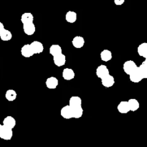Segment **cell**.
<instances>
[{
	"label": "cell",
	"mask_w": 147,
	"mask_h": 147,
	"mask_svg": "<svg viewBox=\"0 0 147 147\" xmlns=\"http://www.w3.org/2000/svg\"><path fill=\"white\" fill-rule=\"evenodd\" d=\"M102 86L105 88H111L115 84V78L113 76H111L110 74L101 79Z\"/></svg>",
	"instance_id": "8"
},
{
	"label": "cell",
	"mask_w": 147,
	"mask_h": 147,
	"mask_svg": "<svg viewBox=\"0 0 147 147\" xmlns=\"http://www.w3.org/2000/svg\"><path fill=\"white\" fill-rule=\"evenodd\" d=\"M125 1H126V0H113V1H114V4H116V5H118V6L122 5V4L125 2Z\"/></svg>",
	"instance_id": "24"
},
{
	"label": "cell",
	"mask_w": 147,
	"mask_h": 147,
	"mask_svg": "<svg viewBox=\"0 0 147 147\" xmlns=\"http://www.w3.org/2000/svg\"><path fill=\"white\" fill-rule=\"evenodd\" d=\"M63 53V50H62L61 47L59 45L54 44L52 45L50 47V54L53 57L55 56L59 55Z\"/></svg>",
	"instance_id": "17"
},
{
	"label": "cell",
	"mask_w": 147,
	"mask_h": 147,
	"mask_svg": "<svg viewBox=\"0 0 147 147\" xmlns=\"http://www.w3.org/2000/svg\"><path fill=\"white\" fill-rule=\"evenodd\" d=\"M96 74L98 78L102 79L104 77H106V76H107L108 75L110 74V72H109V70L107 67V66L105 65H99L96 68Z\"/></svg>",
	"instance_id": "4"
},
{
	"label": "cell",
	"mask_w": 147,
	"mask_h": 147,
	"mask_svg": "<svg viewBox=\"0 0 147 147\" xmlns=\"http://www.w3.org/2000/svg\"><path fill=\"white\" fill-rule=\"evenodd\" d=\"M72 44L76 48H82L85 45V40L81 36H76L72 40Z\"/></svg>",
	"instance_id": "15"
},
{
	"label": "cell",
	"mask_w": 147,
	"mask_h": 147,
	"mask_svg": "<svg viewBox=\"0 0 147 147\" xmlns=\"http://www.w3.org/2000/svg\"><path fill=\"white\" fill-rule=\"evenodd\" d=\"M34 22V16L30 12H25L22 14L21 16V22L23 24L29 22Z\"/></svg>",
	"instance_id": "20"
},
{
	"label": "cell",
	"mask_w": 147,
	"mask_h": 147,
	"mask_svg": "<svg viewBox=\"0 0 147 147\" xmlns=\"http://www.w3.org/2000/svg\"><path fill=\"white\" fill-rule=\"evenodd\" d=\"M17 97V93L13 89H9V90H7L5 93V98L8 101L12 102L16 100Z\"/></svg>",
	"instance_id": "22"
},
{
	"label": "cell",
	"mask_w": 147,
	"mask_h": 147,
	"mask_svg": "<svg viewBox=\"0 0 147 147\" xmlns=\"http://www.w3.org/2000/svg\"><path fill=\"white\" fill-rule=\"evenodd\" d=\"M65 20L70 24L75 23L77 20V13L74 11H68L65 14Z\"/></svg>",
	"instance_id": "19"
},
{
	"label": "cell",
	"mask_w": 147,
	"mask_h": 147,
	"mask_svg": "<svg viewBox=\"0 0 147 147\" xmlns=\"http://www.w3.org/2000/svg\"><path fill=\"white\" fill-rule=\"evenodd\" d=\"M147 78V60H145L129 76V79L132 83H137L144 79Z\"/></svg>",
	"instance_id": "1"
},
{
	"label": "cell",
	"mask_w": 147,
	"mask_h": 147,
	"mask_svg": "<svg viewBox=\"0 0 147 147\" xmlns=\"http://www.w3.org/2000/svg\"><path fill=\"white\" fill-rule=\"evenodd\" d=\"M128 103H129V109H130V111H136L140 107V105H139V102L138 101V100L135 98H131L129 100H127Z\"/></svg>",
	"instance_id": "18"
},
{
	"label": "cell",
	"mask_w": 147,
	"mask_h": 147,
	"mask_svg": "<svg viewBox=\"0 0 147 147\" xmlns=\"http://www.w3.org/2000/svg\"><path fill=\"white\" fill-rule=\"evenodd\" d=\"M23 31L24 34L28 36H32L36 31V27L34 22H29L23 24Z\"/></svg>",
	"instance_id": "6"
},
{
	"label": "cell",
	"mask_w": 147,
	"mask_h": 147,
	"mask_svg": "<svg viewBox=\"0 0 147 147\" xmlns=\"http://www.w3.org/2000/svg\"><path fill=\"white\" fill-rule=\"evenodd\" d=\"M30 47H31L32 50L34 55L35 54H40L44 50V45L41 42L39 41H33L30 44Z\"/></svg>",
	"instance_id": "5"
},
{
	"label": "cell",
	"mask_w": 147,
	"mask_h": 147,
	"mask_svg": "<svg viewBox=\"0 0 147 147\" xmlns=\"http://www.w3.org/2000/svg\"><path fill=\"white\" fill-rule=\"evenodd\" d=\"M12 38V34L11 32L8 30L4 29L1 33H0V39L4 42L9 41Z\"/></svg>",
	"instance_id": "23"
},
{
	"label": "cell",
	"mask_w": 147,
	"mask_h": 147,
	"mask_svg": "<svg viewBox=\"0 0 147 147\" xmlns=\"http://www.w3.org/2000/svg\"><path fill=\"white\" fill-rule=\"evenodd\" d=\"M21 55L26 58H29V57H31L34 55V53L32 50L30 44H26L22 47Z\"/></svg>",
	"instance_id": "9"
},
{
	"label": "cell",
	"mask_w": 147,
	"mask_h": 147,
	"mask_svg": "<svg viewBox=\"0 0 147 147\" xmlns=\"http://www.w3.org/2000/svg\"><path fill=\"white\" fill-rule=\"evenodd\" d=\"M62 76H63V78L64 80L69 81V80H73V79L75 78L76 74H75V72L73 69L65 68V69H63Z\"/></svg>",
	"instance_id": "12"
},
{
	"label": "cell",
	"mask_w": 147,
	"mask_h": 147,
	"mask_svg": "<svg viewBox=\"0 0 147 147\" xmlns=\"http://www.w3.org/2000/svg\"><path fill=\"white\" fill-rule=\"evenodd\" d=\"M137 53L139 56L144 57L145 60L147 58V43L143 42L139 45L137 48Z\"/></svg>",
	"instance_id": "16"
},
{
	"label": "cell",
	"mask_w": 147,
	"mask_h": 147,
	"mask_svg": "<svg viewBox=\"0 0 147 147\" xmlns=\"http://www.w3.org/2000/svg\"><path fill=\"white\" fill-rule=\"evenodd\" d=\"M16 124H17V121H16L15 119L12 116H8L4 118V120H3V126H6V127L9 128L10 129H14L15 127Z\"/></svg>",
	"instance_id": "7"
},
{
	"label": "cell",
	"mask_w": 147,
	"mask_h": 147,
	"mask_svg": "<svg viewBox=\"0 0 147 147\" xmlns=\"http://www.w3.org/2000/svg\"><path fill=\"white\" fill-rule=\"evenodd\" d=\"M4 29L5 28H4V24H3V23L0 22V33H1V32L4 30Z\"/></svg>",
	"instance_id": "25"
},
{
	"label": "cell",
	"mask_w": 147,
	"mask_h": 147,
	"mask_svg": "<svg viewBox=\"0 0 147 147\" xmlns=\"http://www.w3.org/2000/svg\"><path fill=\"white\" fill-rule=\"evenodd\" d=\"M58 83L59 81L57 78L53 77V76L48 78L45 81L46 86L49 89H55L58 86Z\"/></svg>",
	"instance_id": "14"
},
{
	"label": "cell",
	"mask_w": 147,
	"mask_h": 147,
	"mask_svg": "<svg viewBox=\"0 0 147 147\" xmlns=\"http://www.w3.org/2000/svg\"><path fill=\"white\" fill-rule=\"evenodd\" d=\"M60 115L62 117L65 119H73V114H72V111L70 106L68 105L63 106L60 111Z\"/></svg>",
	"instance_id": "10"
},
{
	"label": "cell",
	"mask_w": 147,
	"mask_h": 147,
	"mask_svg": "<svg viewBox=\"0 0 147 147\" xmlns=\"http://www.w3.org/2000/svg\"><path fill=\"white\" fill-rule=\"evenodd\" d=\"M137 65L136 64L134 60H126L123 65V70L125 72L126 74H127L128 76H130L136 68H137Z\"/></svg>",
	"instance_id": "3"
},
{
	"label": "cell",
	"mask_w": 147,
	"mask_h": 147,
	"mask_svg": "<svg viewBox=\"0 0 147 147\" xmlns=\"http://www.w3.org/2000/svg\"><path fill=\"white\" fill-rule=\"evenodd\" d=\"M117 109L119 113H121V114H126V113H129L130 111V109H129L128 101H126V100H122V101H121L119 103V104L118 105Z\"/></svg>",
	"instance_id": "13"
},
{
	"label": "cell",
	"mask_w": 147,
	"mask_h": 147,
	"mask_svg": "<svg viewBox=\"0 0 147 147\" xmlns=\"http://www.w3.org/2000/svg\"><path fill=\"white\" fill-rule=\"evenodd\" d=\"M100 57L103 62H109L112 59V53L109 50L105 49L100 53Z\"/></svg>",
	"instance_id": "21"
},
{
	"label": "cell",
	"mask_w": 147,
	"mask_h": 147,
	"mask_svg": "<svg viewBox=\"0 0 147 147\" xmlns=\"http://www.w3.org/2000/svg\"><path fill=\"white\" fill-rule=\"evenodd\" d=\"M53 63L57 67H62L65 65L66 63V56L64 54H60L59 55L53 57Z\"/></svg>",
	"instance_id": "11"
},
{
	"label": "cell",
	"mask_w": 147,
	"mask_h": 147,
	"mask_svg": "<svg viewBox=\"0 0 147 147\" xmlns=\"http://www.w3.org/2000/svg\"><path fill=\"white\" fill-rule=\"evenodd\" d=\"M13 136L12 129H10L6 126L0 124V139L4 140H11Z\"/></svg>",
	"instance_id": "2"
}]
</instances>
